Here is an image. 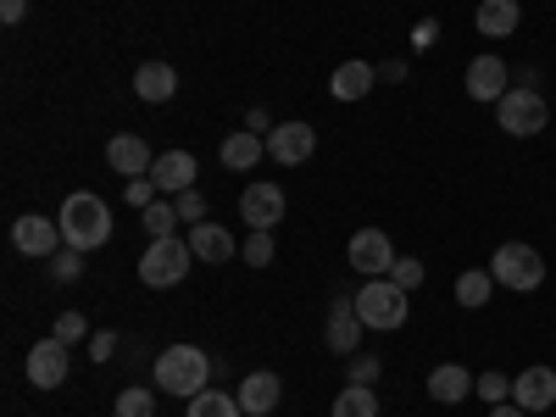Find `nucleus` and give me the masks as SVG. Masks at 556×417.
<instances>
[{"mask_svg": "<svg viewBox=\"0 0 556 417\" xmlns=\"http://www.w3.org/2000/svg\"><path fill=\"white\" fill-rule=\"evenodd\" d=\"M351 301H356V317L367 323V329H379V334L401 329L406 312H412V295L395 285V278H367V285H362Z\"/></svg>", "mask_w": 556, "mask_h": 417, "instance_id": "7ed1b4c3", "label": "nucleus"}, {"mask_svg": "<svg viewBox=\"0 0 556 417\" xmlns=\"http://www.w3.org/2000/svg\"><path fill=\"white\" fill-rule=\"evenodd\" d=\"M117 417H156V390H123L117 395Z\"/></svg>", "mask_w": 556, "mask_h": 417, "instance_id": "cd10ccee", "label": "nucleus"}, {"mask_svg": "<svg viewBox=\"0 0 556 417\" xmlns=\"http://www.w3.org/2000/svg\"><path fill=\"white\" fill-rule=\"evenodd\" d=\"M134 96L151 101V106L173 101V96H178V73H173L167 62H139V67H134Z\"/></svg>", "mask_w": 556, "mask_h": 417, "instance_id": "a211bd4d", "label": "nucleus"}, {"mask_svg": "<svg viewBox=\"0 0 556 417\" xmlns=\"http://www.w3.org/2000/svg\"><path fill=\"white\" fill-rule=\"evenodd\" d=\"M379 78H390V84H401V78H406V62H384V67H379Z\"/></svg>", "mask_w": 556, "mask_h": 417, "instance_id": "79ce46f5", "label": "nucleus"}, {"mask_svg": "<svg viewBox=\"0 0 556 417\" xmlns=\"http://www.w3.org/2000/svg\"><path fill=\"white\" fill-rule=\"evenodd\" d=\"M190 262H195L190 240H178V235H173V240H151L146 256H139V278H146L151 290H173V285H184Z\"/></svg>", "mask_w": 556, "mask_h": 417, "instance_id": "423d86ee", "label": "nucleus"}, {"mask_svg": "<svg viewBox=\"0 0 556 417\" xmlns=\"http://www.w3.org/2000/svg\"><path fill=\"white\" fill-rule=\"evenodd\" d=\"M490 417H529L518 401H501V406H490Z\"/></svg>", "mask_w": 556, "mask_h": 417, "instance_id": "a19ab883", "label": "nucleus"}, {"mask_svg": "<svg viewBox=\"0 0 556 417\" xmlns=\"http://www.w3.org/2000/svg\"><path fill=\"white\" fill-rule=\"evenodd\" d=\"M395 262H401V256H395V245H390L384 228H356V235H351V267H356V273H367V278H390Z\"/></svg>", "mask_w": 556, "mask_h": 417, "instance_id": "1a4fd4ad", "label": "nucleus"}, {"mask_svg": "<svg viewBox=\"0 0 556 417\" xmlns=\"http://www.w3.org/2000/svg\"><path fill=\"white\" fill-rule=\"evenodd\" d=\"M56 223H62V240L73 251H101L112 240V206L101 195H89V190L67 195L62 212H56Z\"/></svg>", "mask_w": 556, "mask_h": 417, "instance_id": "f257e3e1", "label": "nucleus"}, {"mask_svg": "<svg viewBox=\"0 0 556 417\" xmlns=\"http://www.w3.org/2000/svg\"><path fill=\"white\" fill-rule=\"evenodd\" d=\"M518 23H523L518 0H479V12H473V28H479L484 39H513Z\"/></svg>", "mask_w": 556, "mask_h": 417, "instance_id": "6ab92c4d", "label": "nucleus"}, {"mask_svg": "<svg viewBox=\"0 0 556 417\" xmlns=\"http://www.w3.org/2000/svg\"><path fill=\"white\" fill-rule=\"evenodd\" d=\"M513 401L534 417V412H551L556 406V374L551 367H523V374L513 379Z\"/></svg>", "mask_w": 556, "mask_h": 417, "instance_id": "2eb2a0df", "label": "nucleus"}, {"mask_svg": "<svg viewBox=\"0 0 556 417\" xmlns=\"http://www.w3.org/2000/svg\"><path fill=\"white\" fill-rule=\"evenodd\" d=\"M312 151H317V128L312 123H278L267 134V156L278 167H301V162H312Z\"/></svg>", "mask_w": 556, "mask_h": 417, "instance_id": "9d476101", "label": "nucleus"}, {"mask_svg": "<svg viewBox=\"0 0 556 417\" xmlns=\"http://www.w3.org/2000/svg\"><path fill=\"white\" fill-rule=\"evenodd\" d=\"M329 417H379L374 384H345V390L334 395V412H329Z\"/></svg>", "mask_w": 556, "mask_h": 417, "instance_id": "b1692460", "label": "nucleus"}, {"mask_svg": "<svg viewBox=\"0 0 556 417\" xmlns=\"http://www.w3.org/2000/svg\"><path fill=\"white\" fill-rule=\"evenodd\" d=\"M178 223H184V217H178L173 195H156V201L146 206V235H151V240H173V235H178Z\"/></svg>", "mask_w": 556, "mask_h": 417, "instance_id": "bb28decb", "label": "nucleus"}, {"mask_svg": "<svg viewBox=\"0 0 556 417\" xmlns=\"http://www.w3.org/2000/svg\"><path fill=\"white\" fill-rule=\"evenodd\" d=\"M390 278H395V285H401V290L412 295L417 285H424V262H412V256H401V262L390 267Z\"/></svg>", "mask_w": 556, "mask_h": 417, "instance_id": "f704fd0d", "label": "nucleus"}, {"mask_svg": "<svg viewBox=\"0 0 556 417\" xmlns=\"http://www.w3.org/2000/svg\"><path fill=\"white\" fill-rule=\"evenodd\" d=\"M67 367H73V356H67V345L51 334V340H39V345L28 351L23 374H28L34 390H62V384H67Z\"/></svg>", "mask_w": 556, "mask_h": 417, "instance_id": "6e6552de", "label": "nucleus"}, {"mask_svg": "<svg viewBox=\"0 0 556 417\" xmlns=\"http://www.w3.org/2000/svg\"><path fill=\"white\" fill-rule=\"evenodd\" d=\"M240 217H245L251 228H278V217H285V190L256 178L251 190L240 195Z\"/></svg>", "mask_w": 556, "mask_h": 417, "instance_id": "4468645a", "label": "nucleus"}, {"mask_svg": "<svg viewBox=\"0 0 556 417\" xmlns=\"http://www.w3.org/2000/svg\"><path fill=\"white\" fill-rule=\"evenodd\" d=\"M173 206H178L184 228H195V223H206V201H201L195 190H184V195H173Z\"/></svg>", "mask_w": 556, "mask_h": 417, "instance_id": "72a5a7b5", "label": "nucleus"}, {"mask_svg": "<svg viewBox=\"0 0 556 417\" xmlns=\"http://www.w3.org/2000/svg\"><path fill=\"white\" fill-rule=\"evenodd\" d=\"M240 256H245L251 267H267V262H273V228H251V240L240 245Z\"/></svg>", "mask_w": 556, "mask_h": 417, "instance_id": "c756f323", "label": "nucleus"}, {"mask_svg": "<svg viewBox=\"0 0 556 417\" xmlns=\"http://www.w3.org/2000/svg\"><path fill=\"white\" fill-rule=\"evenodd\" d=\"M184 240H190L195 262H212V267H217V262H228V256H240L235 235H228L223 223H212V217H206V223H195V228H190V235H184Z\"/></svg>", "mask_w": 556, "mask_h": 417, "instance_id": "f3484780", "label": "nucleus"}, {"mask_svg": "<svg viewBox=\"0 0 556 417\" xmlns=\"http://www.w3.org/2000/svg\"><path fill=\"white\" fill-rule=\"evenodd\" d=\"M506 78H513V73H506V62H501V56H473V62H468V101L495 106V101L506 96V89H513Z\"/></svg>", "mask_w": 556, "mask_h": 417, "instance_id": "ddd939ff", "label": "nucleus"}, {"mask_svg": "<svg viewBox=\"0 0 556 417\" xmlns=\"http://www.w3.org/2000/svg\"><path fill=\"white\" fill-rule=\"evenodd\" d=\"M490 295H495V273H484V267H468V273L456 278V301H462V306H473V312H479Z\"/></svg>", "mask_w": 556, "mask_h": 417, "instance_id": "a878e982", "label": "nucleus"}, {"mask_svg": "<svg viewBox=\"0 0 556 417\" xmlns=\"http://www.w3.org/2000/svg\"><path fill=\"white\" fill-rule=\"evenodd\" d=\"M28 17V0H0V23H7V28H17Z\"/></svg>", "mask_w": 556, "mask_h": 417, "instance_id": "4c0bfd02", "label": "nucleus"}, {"mask_svg": "<svg viewBox=\"0 0 556 417\" xmlns=\"http://www.w3.org/2000/svg\"><path fill=\"white\" fill-rule=\"evenodd\" d=\"M362 329H367V323L356 317V301H334L329 306V329H323V345H329L334 356H356Z\"/></svg>", "mask_w": 556, "mask_h": 417, "instance_id": "f8f14e48", "label": "nucleus"}, {"mask_svg": "<svg viewBox=\"0 0 556 417\" xmlns=\"http://www.w3.org/2000/svg\"><path fill=\"white\" fill-rule=\"evenodd\" d=\"M106 167H112L123 184H128V178H146V173L156 167V151H151L139 134H117L112 146H106Z\"/></svg>", "mask_w": 556, "mask_h": 417, "instance_id": "9b49d317", "label": "nucleus"}, {"mask_svg": "<svg viewBox=\"0 0 556 417\" xmlns=\"http://www.w3.org/2000/svg\"><path fill=\"white\" fill-rule=\"evenodd\" d=\"M117 345H123V340H117L112 329H96V334H89V356H96V362H112Z\"/></svg>", "mask_w": 556, "mask_h": 417, "instance_id": "e433bc0d", "label": "nucleus"}, {"mask_svg": "<svg viewBox=\"0 0 556 417\" xmlns=\"http://www.w3.org/2000/svg\"><path fill=\"white\" fill-rule=\"evenodd\" d=\"M184 417H245V412H240V395L201 390V395H190V412H184Z\"/></svg>", "mask_w": 556, "mask_h": 417, "instance_id": "393cba45", "label": "nucleus"}, {"mask_svg": "<svg viewBox=\"0 0 556 417\" xmlns=\"http://www.w3.org/2000/svg\"><path fill=\"white\" fill-rule=\"evenodd\" d=\"M490 273H495V285L529 295V290L545 285V256H540L534 245H523V240H506V245L490 256Z\"/></svg>", "mask_w": 556, "mask_h": 417, "instance_id": "20e7f679", "label": "nucleus"}, {"mask_svg": "<svg viewBox=\"0 0 556 417\" xmlns=\"http://www.w3.org/2000/svg\"><path fill=\"white\" fill-rule=\"evenodd\" d=\"M235 395H240V412L245 417H267L278 406V395H285V384H278V374H251Z\"/></svg>", "mask_w": 556, "mask_h": 417, "instance_id": "4be33fe9", "label": "nucleus"}, {"mask_svg": "<svg viewBox=\"0 0 556 417\" xmlns=\"http://www.w3.org/2000/svg\"><path fill=\"white\" fill-rule=\"evenodd\" d=\"M212 374H217V362L201 351V345H167L162 356H156V384L167 390V395H201L206 384H212Z\"/></svg>", "mask_w": 556, "mask_h": 417, "instance_id": "f03ea898", "label": "nucleus"}, {"mask_svg": "<svg viewBox=\"0 0 556 417\" xmlns=\"http://www.w3.org/2000/svg\"><path fill=\"white\" fill-rule=\"evenodd\" d=\"M223 167H235V173H245V167H256L262 156H267V139L262 134H251V128H240V134H228L223 139Z\"/></svg>", "mask_w": 556, "mask_h": 417, "instance_id": "5701e85b", "label": "nucleus"}, {"mask_svg": "<svg viewBox=\"0 0 556 417\" xmlns=\"http://www.w3.org/2000/svg\"><path fill=\"white\" fill-rule=\"evenodd\" d=\"M12 245H17V256H34V262H51L67 240H62V223H51V217H39V212H23L17 223H12Z\"/></svg>", "mask_w": 556, "mask_h": 417, "instance_id": "0eeeda50", "label": "nucleus"}, {"mask_svg": "<svg viewBox=\"0 0 556 417\" xmlns=\"http://www.w3.org/2000/svg\"><path fill=\"white\" fill-rule=\"evenodd\" d=\"M434 39H440V23H434V17H424V23L412 28V45H417V51H424V45H434Z\"/></svg>", "mask_w": 556, "mask_h": 417, "instance_id": "58836bf2", "label": "nucleus"}, {"mask_svg": "<svg viewBox=\"0 0 556 417\" xmlns=\"http://www.w3.org/2000/svg\"><path fill=\"white\" fill-rule=\"evenodd\" d=\"M245 123H251V134H262V139H267V134H273V128H278V123H273V117H267V112H262V106H256V112H251V117H245Z\"/></svg>", "mask_w": 556, "mask_h": 417, "instance_id": "ea45409f", "label": "nucleus"}, {"mask_svg": "<svg viewBox=\"0 0 556 417\" xmlns=\"http://www.w3.org/2000/svg\"><path fill=\"white\" fill-rule=\"evenodd\" d=\"M495 123H501V134H513V139H534V134H545L551 106H545L540 89H506V96L495 101Z\"/></svg>", "mask_w": 556, "mask_h": 417, "instance_id": "39448f33", "label": "nucleus"}, {"mask_svg": "<svg viewBox=\"0 0 556 417\" xmlns=\"http://www.w3.org/2000/svg\"><path fill=\"white\" fill-rule=\"evenodd\" d=\"M51 334H56L62 345H78V340H89V323H84V312H62Z\"/></svg>", "mask_w": 556, "mask_h": 417, "instance_id": "2f4dec72", "label": "nucleus"}, {"mask_svg": "<svg viewBox=\"0 0 556 417\" xmlns=\"http://www.w3.org/2000/svg\"><path fill=\"white\" fill-rule=\"evenodd\" d=\"M473 390H479V401H490V406L513 401V379H506V374H479V379H473Z\"/></svg>", "mask_w": 556, "mask_h": 417, "instance_id": "7c9ffc66", "label": "nucleus"}, {"mask_svg": "<svg viewBox=\"0 0 556 417\" xmlns=\"http://www.w3.org/2000/svg\"><path fill=\"white\" fill-rule=\"evenodd\" d=\"M45 267H51V278H56V285H73V278H84V251H73V245H62L51 262H45Z\"/></svg>", "mask_w": 556, "mask_h": 417, "instance_id": "c85d7f7f", "label": "nucleus"}, {"mask_svg": "<svg viewBox=\"0 0 556 417\" xmlns=\"http://www.w3.org/2000/svg\"><path fill=\"white\" fill-rule=\"evenodd\" d=\"M151 184L162 195H184V190H195V156L190 151H162L156 167H151Z\"/></svg>", "mask_w": 556, "mask_h": 417, "instance_id": "dca6fc26", "label": "nucleus"}, {"mask_svg": "<svg viewBox=\"0 0 556 417\" xmlns=\"http://www.w3.org/2000/svg\"><path fill=\"white\" fill-rule=\"evenodd\" d=\"M123 195H128V206H139V212H146V206H151L162 190H156V184H151V173H146V178H128V184H123Z\"/></svg>", "mask_w": 556, "mask_h": 417, "instance_id": "473e14b6", "label": "nucleus"}, {"mask_svg": "<svg viewBox=\"0 0 556 417\" xmlns=\"http://www.w3.org/2000/svg\"><path fill=\"white\" fill-rule=\"evenodd\" d=\"M374 84H379V67L374 62H340L334 78H329V96L334 101H362Z\"/></svg>", "mask_w": 556, "mask_h": 417, "instance_id": "412c9836", "label": "nucleus"}, {"mask_svg": "<svg viewBox=\"0 0 556 417\" xmlns=\"http://www.w3.org/2000/svg\"><path fill=\"white\" fill-rule=\"evenodd\" d=\"M345 362H351V384H374V379H379V356L356 351V356H345Z\"/></svg>", "mask_w": 556, "mask_h": 417, "instance_id": "c9c22d12", "label": "nucleus"}, {"mask_svg": "<svg viewBox=\"0 0 556 417\" xmlns=\"http://www.w3.org/2000/svg\"><path fill=\"white\" fill-rule=\"evenodd\" d=\"M429 395L440 401V406H456V401H468L473 395V374L462 362H440L434 374H429Z\"/></svg>", "mask_w": 556, "mask_h": 417, "instance_id": "aec40b11", "label": "nucleus"}]
</instances>
